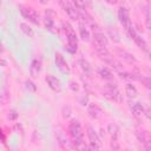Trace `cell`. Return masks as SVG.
<instances>
[{
    "instance_id": "obj_1",
    "label": "cell",
    "mask_w": 151,
    "mask_h": 151,
    "mask_svg": "<svg viewBox=\"0 0 151 151\" xmlns=\"http://www.w3.org/2000/svg\"><path fill=\"white\" fill-rule=\"evenodd\" d=\"M68 132L70 136L74 143V147L77 149H85L84 139H83V129L78 120L73 119L68 125Z\"/></svg>"
},
{
    "instance_id": "obj_2",
    "label": "cell",
    "mask_w": 151,
    "mask_h": 151,
    "mask_svg": "<svg viewBox=\"0 0 151 151\" xmlns=\"http://www.w3.org/2000/svg\"><path fill=\"white\" fill-rule=\"evenodd\" d=\"M63 27H64V31H65V34L67 38V47L66 48L68 52L74 53L78 47V38H77L76 31L68 22H63Z\"/></svg>"
},
{
    "instance_id": "obj_3",
    "label": "cell",
    "mask_w": 151,
    "mask_h": 151,
    "mask_svg": "<svg viewBox=\"0 0 151 151\" xmlns=\"http://www.w3.org/2000/svg\"><path fill=\"white\" fill-rule=\"evenodd\" d=\"M93 45H94L98 54L107 52V38L105 37V34L101 32L94 33L93 34Z\"/></svg>"
},
{
    "instance_id": "obj_4",
    "label": "cell",
    "mask_w": 151,
    "mask_h": 151,
    "mask_svg": "<svg viewBox=\"0 0 151 151\" xmlns=\"http://www.w3.org/2000/svg\"><path fill=\"white\" fill-rule=\"evenodd\" d=\"M60 6L63 7V9L66 12V14L72 19V20H79L80 14L78 12V9H76L77 7L70 1V0H59Z\"/></svg>"
},
{
    "instance_id": "obj_5",
    "label": "cell",
    "mask_w": 151,
    "mask_h": 151,
    "mask_svg": "<svg viewBox=\"0 0 151 151\" xmlns=\"http://www.w3.org/2000/svg\"><path fill=\"white\" fill-rule=\"evenodd\" d=\"M19 9H20L21 15L25 19H27L28 21H31L35 25H39V15L33 8L27 7V6H19Z\"/></svg>"
},
{
    "instance_id": "obj_6",
    "label": "cell",
    "mask_w": 151,
    "mask_h": 151,
    "mask_svg": "<svg viewBox=\"0 0 151 151\" xmlns=\"http://www.w3.org/2000/svg\"><path fill=\"white\" fill-rule=\"evenodd\" d=\"M118 19H119V22L123 25V27L129 31L131 27H132V24H131V19H130V14H129V11L127 8L120 6L119 9H118Z\"/></svg>"
},
{
    "instance_id": "obj_7",
    "label": "cell",
    "mask_w": 151,
    "mask_h": 151,
    "mask_svg": "<svg viewBox=\"0 0 151 151\" xmlns=\"http://www.w3.org/2000/svg\"><path fill=\"white\" fill-rule=\"evenodd\" d=\"M87 137H88V140H90V149H93V150H98L101 147V142H100V138L98 136V133L96 132V130L92 127V126H87Z\"/></svg>"
},
{
    "instance_id": "obj_8",
    "label": "cell",
    "mask_w": 151,
    "mask_h": 151,
    "mask_svg": "<svg viewBox=\"0 0 151 151\" xmlns=\"http://www.w3.org/2000/svg\"><path fill=\"white\" fill-rule=\"evenodd\" d=\"M99 57H100V59H101L105 64H107V65L112 66L114 70L120 71V70L123 68V65L120 64V61H118L113 55H111V54L109 53V51H107V52H104V53H100V54H99Z\"/></svg>"
},
{
    "instance_id": "obj_9",
    "label": "cell",
    "mask_w": 151,
    "mask_h": 151,
    "mask_svg": "<svg viewBox=\"0 0 151 151\" xmlns=\"http://www.w3.org/2000/svg\"><path fill=\"white\" fill-rule=\"evenodd\" d=\"M129 32V34H130V37L132 38V40L136 42V45L139 47V48H142L143 51H145V52H147L149 51V48H147V44H146V41L136 32V29L133 28V26L127 31Z\"/></svg>"
},
{
    "instance_id": "obj_10",
    "label": "cell",
    "mask_w": 151,
    "mask_h": 151,
    "mask_svg": "<svg viewBox=\"0 0 151 151\" xmlns=\"http://www.w3.org/2000/svg\"><path fill=\"white\" fill-rule=\"evenodd\" d=\"M103 93H104V96L106 98H109V99H111L113 101H120V94H119V91H118L116 85H110L109 84L105 87Z\"/></svg>"
},
{
    "instance_id": "obj_11",
    "label": "cell",
    "mask_w": 151,
    "mask_h": 151,
    "mask_svg": "<svg viewBox=\"0 0 151 151\" xmlns=\"http://www.w3.org/2000/svg\"><path fill=\"white\" fill-rule=\"evenodd\" d=\"M45 80H46V83H47V85L50 86L51 90H53L54 92H58V93L61 92V84H60V80L57 77H54L53 74H47Z\"/></svg>"
},
{
    "instance_id": "obj_12",
    "label": "cell",
    "mask_w": 151,
    "mask_h": 151,
    "mask_svg": "<svg viewBox=\"0 0 151 151\" xmlns=\"http://www.w3.org/2000/svg\"><path fill=\"white\" fill-rule=\"evenodd\" d=\"M54 61H55V65H57V67H58L59 71H61L63 73H70V67H68L65 58L60 53H55Z\"/></svg>"
},
{
    "instance_id": "obj_13",
    "label": "cell",
    "mask_w": 151,
    "mask_h": 151,
    "mask_svg": "<svg viewBox=\"0 0 151 151\" xmlns=\"http://www.w3.org/2000/svg\"><path fill=\"white\" fill-rule=\"evenodd\" d=\"M41 71V61L39 59H33L29 66V74L32 78H37Z\"/></svg>"
},
{
    "instance_id": "obj_14",
    "label": "cell",
    "mask_w": 151,
    "mask_h": 151,
    "mask_svg": "<svg viewBox=\"0 0 151 151\" xmlns=\"http://www.w3.org/2000/svg\"><path fill=\"white\" fill-rule=\"evenodd\" d=\"M130 110H131V112H132L134 116H137V117L143 116V114L145 113V109H144V106H143L140 103H132V104L130 105Z\"/></svg>"
},
{
    "instance_id": "obj_15",
    "label": "cell",
    "mask_w": 151,
    "mask_h": 151,
    "mask_svg": "<svg viewBox=\"0 0 151 151\" xmlns=\"http://www.w3.org/2000/svg\"><path fill=\"white\" fill-rule=\"evenodd\" d=\"M79 64H80V68L83 70V72L85 73V76L91 77L92 73H93V71H92V67H91V65L88 64V61L85 60V59H80V60H79Z\"/></svg>"
},
{
    "instance_id": "obj_16",
    "label": "cell",
    "mask_w": 151,
    "mask_h": 151,
    "mask_svg": "<svg viewBox=\"0 0 151 151\" xmlns=\"http://www.w3.org/2000/svg\"><path fill=\"white\" fill-rule=\"evenodd\" d=\"M125 94L127 96V98L133 99V98H136L138 96V91H137V88H136L134 85L126 84V86H125Z\"/></svg>"
},
{
    "instance_id": "obj_17",
    "label": "cell",
    "mask_w": 151,
    "mask_h": 151,
    "mask_svg": "<svg viewBox=\"0 0 151 151\" xmlns=\"http://www.w3.org/2000/svg\"><path fill=\"white\" fill-rule=\"evenodd\" d=\"M107 132L110 133L111 136V140H118V132H119V129L116 124L113 123H110L107 125Z\"/></svg>"
},
{
    "instance_id": "obj_18",
    "label": "cell",
    "mask_w": 151,
    "mask_h": 151,
    "mask_svg": "<svg viewBox=\"0 0 151 151\" xmlns=\"http://www.w3.org/2000/svg\"><path fill=\"white\" fill-rule=\"evenodd\" d=\"M20 29H21V32H22L26 37H28V38H32V37L34 35L33 28H32L28 24H26V22H20Z\"/></svg>"
},
{
    "instance_id": "obj_19",
    "label": "cell",
    "mask_w": 151,
    "mask_h": 151,
    "mask_svg": "<svg viewBox=\"0 0 151 151\" xmlns=\"http://www.w3.org/2000/svg\"><path fill=\"white\" fill-rule=\"evenodd\" d=\"M98 74H99L103 79H105V80H112V79H113L112 73H111L106 67H100V68L98 70Z\"/></svg>"
},
{
    "instance_id": "obj_20",
    "label": "cell",
    "mask_w": 151,
    "mask_h": 151,
    "mask_svg": "<svg viewBox=\"0 0 151 151\" xmlns=\"http://www.w3.org/2000/svg\"><path fill=\"white\" fill-rule=\"evenodd\" d=\"M79 32H80V37H81V39L83 40H85V41H88L90 40V32L87 31V28L85 27V25L84 24H79Z\"/></svg>"
},
{
    "instance_id": "obj_21",
    "label": "cell",
    "mask_w": 151,
    "mask_h": 151,
    "mask_svg": "<svg viewBox=\"0 0 151 151\" xmlns=\"http://www.w3.org/2000/svg\"><path fill=\"white\" fill-rule=\"evenodd\" d=\"M119 54L122 55V58L123 59H125V60H127L129 63H136V58L132 55V54H130V53H127V52H125V51H119Z\"/></svg>"
},
{
    "instance_id": "obj_22",
    "label": "cell",
    "mask_w": 151,
    "mask_h": 151,
    "mask_svg": "<svg viewBox=\"0 0 151 151\" xmlns=\"http://www.w3.org/2000/svg\"><path fill=\"white\" fill-rule=\"evenodd\" d=\"M77 8H79V9H85L86 8V4H85V1L84 0H70Z\"/></svg>"
},
{
    "instance_id": "obj_23",
    "label": "cell",
    "mask_w": 151,
    "mask_h": 151,
    "mask_svg": "<svg viewBox=\"0 0 151 151\" xmlns=\"http://www.w3.org/2000/svg\"><path fill=\"white\" fill-rule=\"evenodd\" d=\"M25 84H26V88H27L28 91H31V92H35V91H37V86H35V84H34L32 80L27 79Z\"/></svg>"
},
{
    "instance_id": "obj_24",
    "label": "cell",
    "mask_w": 151,
    "mask_h": 151,
    "mask_svg": "<svg viewBox=\"0 0 151 151\" xmlns=\"http://www.w3.org/2000/svg\"><path fill=\"white\" fill-rule=\"evenodd\" d=\"M45 28L48 31H52V28H53V20L48 15H46V18H45Z\"/></svg>"
},
{
    "instance_id": "obj_25",
    "label": "cell",
    "mask_w": 151,
    "mask_h": 151,
    "mask_svg": "<svg viewBox=\"0 0 151 151\" xmlns=\"http://www.w3.org/2000/svg\"><path fill=\"white\" fill-rule=\"evenodd\" d=\"M139 80L144 84V86H145V87H147V88H150V90H151V78L142 77V78H139Z\"/></svg>"
},
{
    "instance_id": "obj_26",
    "label": "cell",
    "mask_w": 151,
    "mask_h": 151,
    "mask_svg": "<svg viewBox=\"0 0 151 151\" xmlns=\"http://www.w3.org/2000/svg\"><path fill=\"white\" fill-rule=\"evenodd\" d=\"M120 78H124V79H136V77L131 73H127V72H120L119 73Z\"/></svg>"
},
{
    "instance_id": "obj_27",
    "label": "cell",
    "mask_w": 151,
    "mask_h": 151,
    "mask_svg": "<svg viewBox=\"0 0 151 151\" xmlns=\"http://www.w3.org/2000/svg\"><path fill=\"white\" fill-rule=\"evenodd\" d=\"M8 118H9L11 120L17 119V118H18V113H17V111H15V110H11L9 113H8Z\"/></svg>"
},
{
    "instance_id": "obj_28",
    "label": "cell",
    "mask_w": 151,
    "mask_h": 151,
    "mask_svg": "<svg viewBox=\"0 0 151 151\" xmlns=\"http://www.w3.org/2000/svg\"><path fill=\"white\" fill-rule=\"evenodd\" d=\"M146 27L149 31H151V17L150 15H147V18H146Z\"/></svg>"
},
{
    "instance_id": "obj_29",
    "label": "cell",
    "mask_w": 151,
    "mask_h": 151,
    "mask_svg": "<svg viewBox=\"0 0 151 151\" xmlns=\"http://www.w3.org/2000/svg\"><path fill=\"white\" fill-rule=\"evenodd\" d=\"M144 114L146 116V118H147L149 120H151V107L146 109V110H145V113H144Z\"/></svg>"
},
{
    "instance_id": "obj_30",
    "label": "cell",
    "mask_w": 151,
    "mask_h": 151,
    "mask_svg": "<svg viewBox=\"0 0 151 151\" xmlns=\"http://www.w3.org/2000/svg\"><path fill=\"white\" fill-rule=\"evenodd\" d=\"M144 147H145L146 150H151V142H150V143H147V144H145V145H144Z\"/></svg>"
},
{
    "instance_id": "obj_31",
    "label": "cell",
    "mask_w": 151,
    "mask_h": 151,
    "mask_svg": "<svg viewBox=\"0 0 151 151\" xmlns=\"http://www.w3.org/2000/svg\"><path fill=\"white\" fill-rule=\"evenodd\" d=\"M106 2H109V4H112V5H114V4H117V1L118 0H105Z\"/></svg>"
}]
</instances>
